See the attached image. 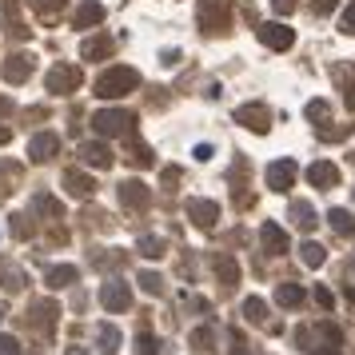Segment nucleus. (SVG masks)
<instances>
[{
	"mask_svg": "<svg viewBox=\"0 0 355 355\" xmlns=\"http://www.w3.org/2000/svg\"><path fill=\"white\" fill-rule=\"evenodd\" d=\"M328 224H332L335 232H343V236H352V232H355V215H352V212H343V208H332Z\"/></svg>",
	"mask_w": 355,
	"mask_h": 355,
	"instance_id": "nucleus-23",
	"label": "nucleus"
},
{
	"mask_svg": "<svg viewBox=\"0 0 355 355\" xmlns=\"http://www.w3.org/2000/svg\"><path fill=\"white\" fill-rule=\"evenodd\" d=\"M192 156H196L200 164H204V160H212V144H196V152H192Z\"/></svg>",
	"mask_w": 355,
	"mask_h": 355,
	"instance_id": "nucleus-37",
	"label": "nucleus"
},
{
	"mask_svg": "<svg viewBox=\"0 0 355 355\" xmlns=\"http://www.w3.org/2000/svg\"><path fill=\"white\" fill-rule=\"evenodd\" d=\"M260 40L272 48V52H287V48L295 44V32H291L287 24H263V28H260Z\"/></svg>",
	"mask_w": 355,
	"mask_h": 355,
	"instance_id": "nucleus-7",
	"label": "nucleus"
},
{
	"mask_svg": "<svg viewBox=\"0 0 355 355\" xmlns=\"http://www.w3.org/2000/svg\"><path fill=\"white\" fill-rule=\"evenodd\" d=\"M140 256L144 260H160V256H164V239L160 236H144L140 239Z\"/></svg>",
	"mask_w": 355,
	"mask_h": 355,
	"instance_id": "nucleus-25",
	"label": "nucleus"
},
{
	"mask_svg": "<svg viewBox=\"0 0 355 355\" xmlns=\"http://www.w3.org/2000/svg\"><path fill=\"white\" fill-rule=\"evenodd\" d=\"M228 12H232V0H200V24L208 32H224L228 28Z\"/></svg>",
	"mask_w": 355,
	"mask_h": 355,
	"instance_id": "nucleus-3",
	"label": "nucleus"
},
{
	"mask_svg": "<svg viewBox=\"0 0 355 355\" xmlns=\"http://www.w3.org/2000/svg\"><path fill=\"white\" fill-rule=\"evenodd\" d=\"M80 156H84V164H92V168H108V164H112V148H108V144H84Z\"/></svg>",
	"mask_w": 355,
	"mask_h": 355,
	"instance_id": "nucleus-16",
	"label": "nucleus"
},
{
	"mask_svg": "<svg viewBox=\"0 0 355 355\" xmlns=\"http://www.w3.org/2000/svg\"><path fill=\"white\" fill-rule=\"evenodd\" d=\"M315 304H319V308H332V304H335V295L328 291V287H315Z\"/></svg>",
	"mask_w": 355,
	"mask_h": 355,
	"instance_id": "nucleus-34",
	"label": "nucleus"
},
{
	"mask_svg": "<svg viewBox=\"0 0 355 355\" xmlns=\"http://www.w3.org/2000/svg\"><path fill=\"white\" fill-rule=\"evenodd\" d=\"M0 355H21V339L16 335H0Z\"/></svg>",
	"mask_w": 355,
	"mask_h": 355,
	"instance_id": "nucleus-31",
	"label": "nucleus"
},
{
	"mask_svg": "<svg viewBox=\"0 0 355 355\" xmlns=\"http://www.w3.org/2000/svg\"><path fill=\"white\" fill-rule=\"evenodd\" d=\"M300 260L308 263V267H319V263H324V248H319V244H304V248H300Z\"/></svg>",
	"mask_w": 355,
	"mask_h": 355,
	"instance_id": "nucleus-28",
	"label": "nucleus"
},
{
	"mask_svg": "<svg viewBox=\"0 0 355 355\" xmlns=\"http://www.w3.org/2000/svg\"><path fill=\"white\" fill-rule=\"evenodd\" d=\"M132 124H136V116H132V112H120V108H104V112L92 116V128L100 136H128Z\"/></svg>",
	"mask_w": 355,
	"mask_h": 355,
	"instance_id": "nucleus-2",
	"label": "nucleus"
},
{
	"mask_svg": "<svg viewBox=\"0 0 355 355\" xmlns=\"http://www.w3.org/2000/svg\"><path fill=\"white\" fill-rule=\"evenodd\" d=\"M68 355H88V352H84V347H68Z\"/></svg>",
	"mask_w": 355,
	"mask_h": 355,
	"instance_id": "nucleus-43",
	"label": "nucleus"
},
{
	"mask_svg": "<svg viewBox=\"0 0 355 355\" xmlns=\"http://www.w3.org/2000/svg\"><path fill=\"white\" fill-rule=\"evenodd\" d=\"M4 80H8V84H24V80H28V76H32V56H28V52H16V56H8V60H4Z\"/></svg>",
	"mask_w": 355,
	"mask_h": 355,
	"instance_id": "nucleus-10",
	"label": "nucleus"
},
{
	"mask_svg": "<svg viewBox=\"0 0 355 355\" xmlns=\"http://www.w3.org/2000/svg\"><path fill=\"white\" fill-rule=\"evenodd\" d=\"M36 208H40V212H48V215H60V204H56L52 196H36Z\"/></svg>",
	"mask_w": 355,
	"mask_h": 355,
	"instance_id": "nucleus-32",
	"label": "nucleus"
},
{
	"mask_svg": "<svg viewBox=\"0 0 355 355\" xmlns=\"http://www.w3.org/2000/svg\"><path fill=\"white\" fill-rule=\"evenodd\" d=\"M120 204L124 208H144L148 204V184L144 180H124L120 184Z\"/></svg>",
	"mask_w": 355,
	"mask_h": 355,
	"instance_id": "nucleus-12",
	"label": "nucleus"
},
{
	"mask_svg": "<svg viewBox=\"0 0 355 355\" xmlns=\"http://www.w3.org/2000/svg\"><path fill=\"white\" fill-rule=\"evenodd\" d=\"M232 355H248V343H244V335H232Z\"/></svg>",
	"mask_w": 355,
	"mask_h": 355,
	"instance_id": "nucleus-39",
	"label": "nucleus"
},
{
	"mask_svg": "<svg viewBox=\"0 0 355 355\" xmlns=\"http://www.w3.org/2000/svg\"><path fill=\"white\" fill-rule=\"evenodd\" d=\"M140 287L148 291V295H160V291H164V280H160L156 272H144V276H140Z\"/></svg>",
	"mask_w": 355,
	"mask_h": 355,
	"instance_id": "nucleus-29",
	"label": "nucleus"
},
{
	"mask_svg": "<svg viewBox=\"0 0 355 355\" xmlns=\"http://www.w3.org/2000/svg\"><path fill=\"white\" fill-rule=\"evenodd\" d=\"M8 136H12V132H8V128H4V124H0V144L8 140Z\"/></svg>",
	"mask_w": 355,
	"mask_h": 355,
	"instance_id": "nucleus-42",
	"label": "nucleus"
},
{
	"mask_svg": "<svg viewBox=\"0 0 355 355\" xmlns=\"http://www.w3.org/2000/svg\"><path fill=\"white\" fill-rule=\"evenodd\" d=\"M108 52H112V36H92V40H84V48H80L84 60H100Z\"/></svg>",
	"mask_w": 355,
	"mask_h": 355,
	"instance_id": "nucleus-20",
	"label": "nucleus"
},
{
	"mask_svg": "<svg viewBox=\"0 0 355 355\" xmlns=\"http://www.w3.org/2000/svg\"><path fill=\"white\" fill-rule=\"evenodd\" d=\"M100 304L108 311H128L132 308V287L124 284V280H108V284L100 287Z\"/></svg>",
	"mask_w": 355,
	"mask_h": 355,
	"instance_id": "nucleus-5",
	"label": "nucleus"
},
{
	"mask_svg": "<svg viewBox=\"0 0 355 355\" xmlns=\"http://www.w3.org/2000/svg\"><path fill=\"white\" fill-rule=\"evenodd\" d=\"M136 84H140V72L128 68V64H120V68H108L100 80H96V96H104V100H116V96H128L136 92Z\"/></svg>",
	"mask_w": 355,
	"mask_h": 355,
	"instance_id": "nucleus-1",
	"label": "nucleus"
},
{
	"mask_svg": "<svg viewBox=\"0 0 355 355\" xmlns=\"http://www.w3.org/2000/svg\"><path fill=\"white\" fill-rule=\"evenodd\" d=\"M136 355H160V339L152 332H136Z\"/></svg>",
	"mask_w": 355,
	"mask_h": 355,
	"instance_id": "nucleus-26",
	"label": "nucleus"
},
{
	"mask_svg": "<svg viewBox=\"0 0 355 355\" xmlns=\"http://www.w3.org/2000/svg\"><path fill=\"white\" fill-rule=\"evenodd\" d=\"M4 287H8V291L24 287V276H21V272H4Z\"/></svg>",
	"mask_w": 355,
	"mask_h": 355,
	"instance_id": "nucleus-33",
	"label": "nucleus"
},
{
	"mask_svg": "<svg viewBox=\"0 0 355 355\" xmlns=\"http://www.w3.org/2000/svg\"><path fill=\"white\" fill-rule=\"evenodd\" d=\"M295 160H276V164H267V188L272 192H287L291 188V180H295Z\"/></svg>",
	"mask_w": 355,
	"mask_h": 355,
	"instance_id": "nucleus-8",
	"label": "nucleus"
},
{
	"mask_svg": "<svg viewBox=\"0 0 355 355\" xmlns=\"http://www.w3.org/2000/svg\"><path fill=\"white\" fill-rule=\"evenodd\" d=\"M68 284H76V267L72 263H60V267L48 272V287H68Z\"/></svg>",
	"mask_w": 355,
	"mask_h": 355,
	"instance_id": "nucleus-22",
	"label": "nucleus"
},
{
	"mask_svg": "<svg viewBox=\"0 0 355 355\" xmlns=\"http://www.w3.org/2000/svg\"><path fill=\"white\" fill-rule=\"evenodd\" d=\"M244 315H248L252 324H263V319H267V304H263L260 295H248V300H244Z\"/></svg>",
	"mask_w": 355,
	"mask_h": 355,
	"instance_id": "nucleus-24",
	"label": "nucleus"
},
{
	"mask_svg": "<svg viewBox=\"0 0 355 355\" xmlns=\"http://www.w3.org/2000/svg\"><path fill=\"white\" fill-rule=\"evenodd\" d=\"M295 4H300V0H272V8H276V12H280V16H287V12H291V8H295Z\"/></svg>",
	"mask_w": 355,
	"mask_h": 355,
	"instance_id": "nucleus-36",
	"label": "nucleus"
},
{
	"mask_svg": "<svg viewBox=\"0 0 355 355\" xmlns=\"http://www.w3.org/2000/svg\"><path fill=\"white\" fill-rule=\"evenodd\" d=\"M236 124L252 128V132H267V128H272V108H267V104H260V100H252V104L236 108Z\"/></svg>",
	"mask_w": 355,
	"mask_h": 355,
	"instance_id": "nucleus-4",
	"label": "nucleus"
},
{
	"mask_svg": "<svg viewBox=\"0 0 355 355\" xmlns=\"http://www.w3.org/2000/svg\"><path fill=\"white\" fill-rule=\"evenodd\" d=\"M104 21V4H96V0H84L80 8H76V28H92V24H100Z\"/></svg>",
	"mask_w": 355,
	"mask_h": 355,
	"instance_id": "nucleus-15",
	"label": "nucleus"
},
{
	"mask_svg": "<svg viewBox=\"0 0 355 355\" xmlns=\"http://www.w3.org/2000/svg\"><path fill=\"white\" fill-rule=\"evenodd\" d=\"M335 4H339V0H315V12H319V16H328Z\"/></svg>",
	"mask_w": 355,
	"mask_h": 355,
	"instance_id": "nucleus-38",
	"label": "nucleus"
},
{
	"mask_svg": "<svg viewBox=\"0 0 355 355\" xmlns=\"http://www.w3.org/2000/svg\"><path fill=\"white\" fill-rule=\"evenodd\" d=\"M339 28H343V32H355V4H347V12H343Z\"/></svg>",
	"mask_w": 355,
	"mask_h": 355,
	"instance_id": "nucleus-35",
	"label": "nucleus"
},
{
	"mask_svg": "<svg viewBox=\"0 0 355 355\" xmlns=\"http://www.w3.org/2000/svg\"><path fill=\"white\" fill-rule=\"evenodd\" d=\"M276 304H280V308H300V304H304V287L300 284H280L276 287Z\"/></svg>",
	"mask_w": 355,
	"mask_h": 355,
	"instance_id": "nucleus-19",
	"label": "nucleus"
},
{
	"mask_svg": "<svg viewBox=\"0 0 355 355\" xmlns=\"http://www.w3.org/2000/svg\"><path fill=\"white\" fill-rule=\"evenodd\" d=\"M64 188H68L72 196H80V200H88V196L96 192V184L84 176V172H64Z\"/></svg>",
	"mask_w": 355,
	"mask_h": 355,
	"instance_id": "nucleus-18",
	"label": "nucleus"
},
{
	"mask_svg": "<svg viewBox=\"0 0 355 355\" xmlns=\"http://www.w3.org/2000/svg\"><path fill=\"white\" fill-rule=\"evenodd\" d=\"M260 239H263V248H267L272 256H284V252H287V236H284V228H280V224H272V220H267V224L260 228Z\"/></svg>",
	"mask_w": 355,
	"mask_h": 355,
	"instance_id": "nucleus-13",
	"label": "nucleus"
},
{
	"mask_svg": "<svg viewBox=\"0 0 355 355\" xmlns=\"http://www.w3.org/2000/svg\"><path fill=\"white\" fill-rule=\"evenodd\" d=\"M304 116H308V120H324V116H328V100H311L308 108H304Z\"/></svg>",
	"mask_w": 355,
	"mask_h": 355,
	"instance_id": "nucleus-30",
	"label": "nucleus"
},
{
	"mask_svg": "<svg viewBox=\"0 0 355 355\" xmlns=\"http://www.w3.org/2000/svg\"><path fill=\"white\" fill-rule=\"evenodd\" d=\"M308 184H315V188H335V184H339V168H335L332 160H315V164L308 168Z\"/></svg>",
	"mask_w": 355,
	"mask_h": 355,
	"instance_id": "nucleus-11",
	"label": "nucleus"
},
{
	"mask_svg": "<svg viewBox=\"0 0 355 355\" xmlns=\"http://www.w3.org/2000/svg\"><path fill=\"white\" fill-rule=\"evenodd\" d=\"M80 88V68L76 64H56L48 72V92H76Z\"/></svg>",
	"mask_w": 355,
	"mask_h": 355,
	"instance_id": "nucleus-6",
	"label": "nucleus"
},
{
	"mask_svg": "<svg viewBox=\"0 0 355 355\" xmlns=\"http://www.w3.org/2000/svg\"><path fill=\"white\" fill-rule=\"evenodd\" d=\"M291 220H295L304 232H311V228H315V212H311V204H295V208H291Z\"/></svg>",
	"mask_w": 355,
	"mask_h": 355,
	"instance_id": "nucleus-27",
	"label": "nucleus"
},
{
	"mask_svg": "<svg viewBox=\"0 0 355 355\" xmlns=\"http://www.w3.org/2000/svg\"><path fill=\"white\" fill-rule=\"evenodd\" d=\"M32 4H36V8H44V12H52V8H60L64 0H32Z\"/></svg>",
	"mask_w": 355,
	"mask_h": 355,
	"instance_id": "nucleus-40",
	"label": "nucleus"
},
{
	"mask_svg": "<svg viewBox=\"0 0 355 355\" xmlns=\"http://www.w3.org/2000/svg\"><path fill=\"white\" fill-rule=\"evenodd\" d=\"M56 148H60V140H56L52 132H40V136H32V140H28V156H32V160H52V156H56Z\"/></svg>",
	"mask_w": 355,
	"mask_h": 355,
	"instance_id": "nucleus-14",
	"label": "nucleus"
},
{
	"mask_svg": "<svg viewBox=\"0 0 355 355\" xmlns=\"http://www.w3.org/2000/svg\"><path fill=\"white\" fill-rule=\"evenodd\" d=\"M188 220L196 224V228H215L220 204H215V200H188Z\"/></svg>",
	"mask_w": 355,
	"mask_h": 355,
	"instance_id": "nucleus-9",
	"label": "nucleus"
},
{
	"mask_svg": "<svg viewBox=\"0 0 355 355\" xmlns=\"http://www.w3.org/2000/svg\"><path fill=\"white\" fill-rule=\"evenodd\" d=\"M96 343H100V352L104 355H116L120 352V332L112 324H100V332H96Z\"/></svg>",
	"mask_w": 355,
	"mask_h": 355,
	"instance_id": "nucleus-21",
	"label": "nucleus"
},
{
	"mask_svg": "<svg viewBox=\"0 0 355 355\" xmlns=\"http://www.w3.org/2000/svg\"><path fill=\"white\" fill-rule=\"evenodd\" d=\"M347 108H352V112H355V80H352V84H347Z\"/></svg>",
	"mask_w": 355,
	"mask_h": 355,
	"instance_id": "nucleus-41",
	"label": "nucleus"
},
{
	"mask_svg": "<svg viewBox=\"0 0 355 355\" xmlns=\"http://www.w3.org/2000/svg\"><path fill=\"white\" fill-rule=\"evenodd\" d=\"M212 267H215V276H220V284H239V263L232 260V256H215L212 260Z\"/></svg>",
	"mask_w": 355,
	"mask_h": 355,
	"instance_id": "nucleus-17",
	"label": "nucleus"
}]
</instances>
